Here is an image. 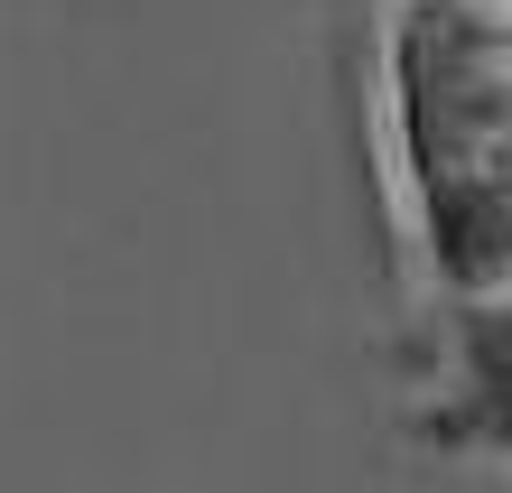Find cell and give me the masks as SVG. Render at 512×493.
I'll return each mask as SVG.
<instances>
[{
	"mask_svg": "<svg viewBox=\"0 0 512 493\" xmlns=\"http://www.w3.org/2000/svg\"><path fill=\"white\" fill-rule=\"evenodd\" d=\"M382 121L429 280L512 289V0H391Z\"/></svg>",
	"mask_w": 512,
	"mask_h": 493,
	"instance_id": "cell-1",
	"label": "cell"
},
{
	"mask_svg": "<svg viewBox=\"0 0 512 493\" xmlns=\"http://www.w3.org/2000/svg\"><path fill=\"white\" fill-rule=\"evenodd\" d=\"M457 428L485 456L512 466V289L466 298V335H457Z\"/></svg>",
	"mask_w": 512,
	"mask_h": 493,
	"instance_id": "cell-2",
	"label": "cell"
}]
</instances>
